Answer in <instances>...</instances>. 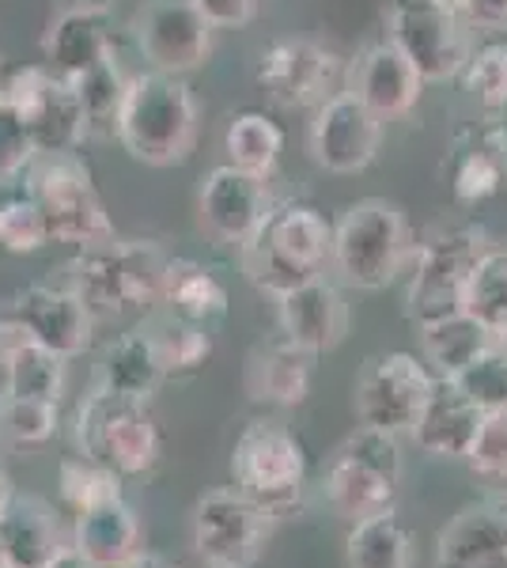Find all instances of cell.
<instances>
[{
  "label": "cell",
  "mask_w": 507,
  "mask_h": 568,
  "mask_svg": "<svg viewBox=\"0 0 507 568\" xmlns=\"http://www.w3.org/2000/svg\"><path fill=\"white\" fill-rule=\"evenodd\" d=\"M114 133L136 163L168 168L186 160L197 141V103L182 77L141 72L125 84Z\"/></svg>",
  "instance_id": "1"
},
{
  "label": "cell",
  "mask_w": 507,
  "mask_h": 568,
  "mask_svg": "<svg viewBox=\"0 0 507 568\" xmlns=\"http://www.w3.org/2000/svg\"><path fill=\"white\" fill-rule=\"evenodd\" d=\"M168 254L144 240H110L84 246L72 262L69 288L84 300L99 318H118L129 311H152L163 300L168 281Z\"/></svg>",
  "instance_id": "2"
},
{
  "label": "cell",
  "mask_w": 507,
  "mask_h": 568,
  "mask_svg": "<svg viewBox=\"0 0 507 568\" xmlns=\"http://www.w3.org/2000/svg\"><path fill=\"white\" fill-rule=\"evenodd\" d=\"M334 227L311 205H281L265 216V224L239 246L243 273L257 292L281 300L284 292L300 288L303 281L318 277L329 262Z\"/></svg>",
  "instance_id": "3"
},
{
  "label": "cell",
  "mask_w": 507,
  "mask_h": 568,
  "mask_svg": "<svg viewBox=\"0 0 507 568\" xmlns=\"http://www.w3.org/2000/svg\"><path fill=\"white\" fill-rule=\"evenodd\" d=\"M402 436L359 425L322 470V500L345 524L394 511L402 489Z\"/></svg>",
  "instance_id": "4"
},
{
  "label": "cell",
  "mask_w": 507,
  "mask_h": 568,
  "mask_svg": "<svg viewBox=\"0 0 507 568\" xmlns=\"http://www.w3.org/2000/svg\"><path fill=\"white\" fill-rule=\"evenodd\" d=\"M409 258V227L405 213L386 197H364L348 205L334 224L329 265L345 284L379 292L402 273Z\"/></svg>",
  "instance_id": "5"
},
{
  "label": "cell",
  "mask_w": 507,
  "mask_h": 568,
  "mask_svg": "<svg viewBox=\"0 0 507 568\" xmlns=\"http://www.w3.org/2000/svg\"><path fill=\"white\" fill-rule=\"evenodd\" d=\"M77 447L84 459L103 463L122 478H136L160 463L163 436L149 402L118 398L95 387L77 409Z\"/></svg>",
  "instance_id": "6"
},
{
  "label": "cell",
  "mask_w": 507,
  "mask_h": 568,
  "mask_svg": "<svg viewBox=\"0 0 507 568\" xmlns=\"http://www.w3.org/2000/svg\"><path fill=\"white\" fill-rule=\"evenodd\" d=\"M232 485L246 493L273 516L296 508L307 485V452H303L300 436L288 425L273 417H254L243 433L235 436L232 459Z\"/></svg>",
  "instance_id": "7"
},
{
  "label": "cell",
  "mask_w": 507,
  "mask_h": 568,
  "mask_svg": "<svg viewBox=\"0 0 507 568\" xmlns=\"http://www.w3.org/2000/svg\"><path fill=\"white\" fill-rule=\"evenodd\" d=\"M485 246L488 235L474 224L444 232L420 246L409 288H405V315L413 326L439 323V318L458 315L466 307L469 273L485 254Z\"/></svg>",
  "instance_id": "8"
},
{
  "label": "cell",
  "mask_w": 507,
  "mask_h": 568,
  "mask_svg": "<svg viewBox=\"0 0 507 568\" xmlns=\"http://www.w3.org/2000/svg\"><path fill=\"white\" fill-rule=\"evenodd\" d=\"M276 516L235 485L209 489L193 504V549L205 568H251L265 554Z\"/></svg>",
  "instance_id": "9"
},
{
  "label": "cell",
  "mask_w": 507,
  "mask_h": 568,
  "mask_svg": "<svg viewBox=\"0 0 507 568\" xmlns=\"http://www.w3.org/2000/svg\"><path fill=\"white\" fill-rule=\"evenodd\" d=\"M0 95L16 106L42 155H69L91 133L77 84L69 77H58L50 65L16 69L0 84Z\"/></svg>",
  "instance_id": "10"
},
{
  "label": "cell",
  "mask_w": 507,
  "mask_h": 568,
  "mask_svg": "<svg viewBox=\"0 0 507 568\" xmlns=\"http://www.w3.org/2000/svg\"><path fill=\"white\" fill-rule=\"evenodd\" d=\"M436 387V372L413 353H379L359 368L353 409L364 428L409 436L424 402Z\"/></svg>",
  "instance_id": "11"
},
{
  "label": "cell",
  "mask_w": 507,
  "mask_h": 568,
  "mask_svg": "<svg viewBox=\"0 0 507 568\" xmlns=\"http://www.w3.org/2000/svg\"><path fill=\"white\" fill-rule=\"evenodd\" d=\"M31 197L39 201L53 243L72 246H99L118 240L103 201H99L91 175L72 155H50L31 175Z\"/></svg>",
  "instance_id": "12"
},
{
  "label": "cell",
  "mask_w": 507,
  "mask_h": 568,
  "mask_svg": "<svg viewBox=\"0 0 507 568\" xmlns=\"http://www.w3.org/2000/svg\"><path fill=\"white\" fill-rule=\"evenodd\" d=\"M386 31L424 84H439L466 69L469 61V23L436 0H391Z\"/></svg>",
  "instance_id": "13"
},
{
  "label": "cell",
  "mask_w": 507,
  "mask_h": 568,
  "mask_svg": "<svg viewBox=\"0 0 507 568\" xmlns=\"http://www.w3.org/2000/svg\"><path fill=\"white\" fill-rule=\"evenodd\" d=\"M136 45L155 72L186 77L212 50V23L193 0H149L136 16Z\"/></svg>",
  "instance_id": "14"
},
{
  "label": "cell",
  "mask_w": 507,
  "mask_h": 568,
  "mask_svg": "<svg viewBox=\"0 0 507 568\" xmlns=\"http://www.w3.org/2000/svg\"><path fill=\"white\" fill-rule=\"evenodd\" d=\"M383 118L372 114L353 91H334L326 103H318L311 122V155L318 168L334 175H356L379 155Z\"/></svg>",
  "instance_id": "15"
},
{
  "label": "cell",
  "mask_w": 507,
  "mask_h": 568,
  "mask_svg": "<svg viewBox=\"0 0 507 568\" xmlns=\"http://www.w3.org/2000/svg\"><path fill=\"white\" fill-rule=\"evenodd\" d=\"M8 323L64 361L88 353L95 337V315L84 307V300L72 288H53V284H27L23 292H16Z\"/></svg>",
  "instance_id": "16"
},
{
  "label": "cell",
  "mask_w": 507,
  "mask_h": 568,
  "mask_svg": "<svg viewBox=\"0 0 507 568\" xmlns=\"http://www.w3.org/2000/svg\"><path fill=\"white\" fill-rule=\"evenodd\" d=\"M273 213L270 194H265V179L246 175V171L232 168H212L197 194V216L201 227L216 243L243 246L257 227L265 224V216Z\"/></svg>",
  "instance_id": "17"
},
{
  "label": "cell",
  "mask_w": 507,
  "mask_h": 568,
  "mask_svg": "<svg viewBox=\"0 0 507 568\" xmlns=\"http://www.w3.org/2000/svg\"><path fill=\"white\" fill-rule=\"evenodd\" d=\"M337 58L318 42L307 39H281L265 45L257 58V84L276 106H318L326 103V91L334 84Z\"/></svg>",
  "instance_id": "18"
},
{
  "label": "cell",
  "mask_w": 507,
  "mask_h": 568,
  "mask_svg": "<svg viewBox=\"0 0 507 568\" xmlns=\"http://www.w3.org/2000/svg\"><path fill=\"white\" fill-rule=\"evenodd\" d=\"M72 546V527L34 493L16 489L0 508V554L8 568H50Z\"/></svg>",
  "instance_id": "19"
},
{
  "label": "cell",
  "mask_w": 507,
  "mask_h": 568,
  "mask_svg": "<svg viewBox=\"0 0 507 568\" xmlns=\"http://www.w3.org/2000/svg\"><path fill=\"white\" fill-rule=\"evenodd\" d=\"M276 323L292 345L307 349L311 356L334 353L348 334V304L334 281L318 277L303 281L300 288L284 292L276 300Z\"/></svg>",
  "instance_id": "20"
},
{
  "label": "cell",
  "mask_w": 507,
  "mask_h": 568,
  "mask_svg": "<svg viewBox=\"0 0 507 568\" xmlns=\"http://www.w3.org/2000/svg\"><path fill=\"white\" fill-rule=\"evenodd\" d=\"M424 77L413 69V61L394 45L391 39L367 45L364 53L348 65V88L372 114H379L383 122L391 118H405L413 106L420 103Z\"/></svg>",
  "instance_id": "21"
},
{
  "label": "cell",
  "mask_w": 507,
  "mask_h": 568,
  "mask_svg": "<svg viewBox=\"0 0 507 568\" xmlns=\"http://www.w3.org/2000/svg\"><path fill=\"white\" fill-rule=\"evenodd\" d=\"M481 414L485 409L458 387V379H439L436 375V387H432L409 436L432 459H466L477 439Z\"/></svg>",
  "instance_id": "22"
},
{
  "label": "cell",
  "mask_w": 507,
  "mask_h": 568,
  "mask_svg": "<svg viewBox=\"0 0 507 568\" xmlns=\"http://www.w3.org/2000/svg\"><path fill=\"white\" fill-rule=\"evenodd\" d=\"M507 554V500L481 497L450 516L436 538V568H477Z\"/></svg>",
  "instance_id": "23"
},
{
  "label": "cell",
  "mask_w": 507,
  "mask_h": 568,
  "mask_svg": "<svg viewBox=\"0 0 507 568\" xmlns=\"http://www.w3.org/2000/svg\"><path fill=\"white\" fill-rule=\"evenodd\" d=\"M311 379H315V356L288 337H276L270 345H257L246 361V390L254 402L273 409H296L307 402Z\"/></svg>",
  "instance_id": "24"
},
{
  "label": "cell",
  "mask_w": 507,
  "mask_h": 568,
  "mask_svg": "<svg viewBox=\"0 0 507 568\" xmlns=\"http://www.w3.org/2000/svg\"><path fill=\"white\" fill-rule=\"evenodd\" d=\"M72 549L95 568H122L144 549V530L133 504L114 500L72 519Z\"/></svg>",
  "instance_id": "25"
},
{
  "label": "cell",
  "mask_w": 507,
  "mask_h": 568,
  "mask_svg": "<svg viewBox=\"0 0 507 568\" xmlns=\"http://www.w3.org/2000/svg\"><path fill=\"white\" fill-rule=\"evenodd\" d=\"M45 65H50L58 77L80 80L84 72H91L95 65H103L110 58V34L107 23L95 8H64L58 20L50 23L42 42Z\"/></svg>",
  "instance_id": "26"
},
{
  "label": "cell",
  "mask_w": 507,
  "mask_h": 568,
  "mask_svg": "<svg viewBox=\"0 0 507 568\" xmlns=\"http://www.w3.org/2000/svg\"><path fill=\"white\" fill-rule=\"evenodd\" d=\"M0 364H4V394L61 402L64 379H69V361L58 353H50L39 342H31V337L20 334L12 323H4Z\"/></svg>",
  "instance_id": "27"
},
{
  "label": "cell",
  "mask_w": 507,
  "mask_h": 568,
  "mask_svg": "<svg viewBox=\"0 0 507 568\" xmlns=\"http://www.w3.org/2000/svg\"><path fill=\"white\" fill-rule=\"evenodd\" d=\"M168 379L155 361V349H152V337L144 326L129 329V334L118 337L114 345L103 353V364H99V383L110 394L118 398H133V402H149L160 383Z\"/></svg>",
  "instance_id": "28"
},
{
  "label": "cell",
  "mask_w": 507,
  "mask_h": 568,
  "mask_svg": "<svg viewBox=\"0 0 507 568\" xmlns=\"http://www.w3.org/2000/svg\"><path fill=\"white\" fill-rule=\"evenodd\" d=\"M417 334H420L424 364H432V372H436L439 379H455V375H463L469 364L488 349V345H496V337L488 334L477 318H469L466 311L439 318V323L417 326Z\"/></svg>",
  "instance_id": "29"
},
{
  "label": "cell",
  "mask_w": 507,
  "mask_h": 568,
  "mask_svg": "<svg viewBox=\"0 0 507 568\" xmlns=\"http://www.w3.org/2000/svg\"><path fill=\"white\" fill-rule=\"evenodd\" d=\"M345 565L348 568H413L417 565V546L413 535L394 511L348 524L345 538Z\"/></svg>",
  "instance_id": "30"
},
{
  "label": "cell",
  "mask_w": 507,
  "mask_h": 568,
  "mask_svg": "<svg viewBox=\"0 0 507 568\" xmlns=\"http://www.w3.org/2000/svg\"><path fill=\"white\" fill-rule=\"evenodd\" d=\"M163 311L190 323H212L227 311V288L220 284L201 262L190 258H171L168 262V281H163Z\"/></svg>",
  "instance_id": "31"
},
{
  "label": "cell",
  "mask_w": 507,
  "mask_h": 568,
  "mask_svg": "<svg viewBox=\"0 0 507 568\" xmlns=\"http://www.w3.org/2000/svg\"><path fill=\"white\" fill-rule=\"evenodd\" d=\"M466 315L477 318L496 342H507V246L488 243L466 284Z\"/></svg>",
  "instance_id": "32"
},
{
  "label": "cell",
  "mask_w": 507,
  "mask_h": 568,
  "mask_svg": "<svg viewBox=\"0 0 507 568\" xmlns=\"http://www.w3.org/2000/svg\"><path fill=\"white\" fill-rule=\"evenodd\" d=\"M281 149H284L281 125L270 122L265 114H257V110L235 114L224 130L227 163L239 171H246V175H257V179L270 175L276 168V160H281Z\"/></svg>",
  "instance_id": "33"
},
{
  "label": "cell",
  "mask_w": 507,
  "mask_h": 568,
  "mask_svg": "<svg viewBox=\"0 0 507 568\" xmlns=\"http://www.w3.org/2000/svg\"><path fill=\"white\" fill-rule=\"evenodd\" d=\"M144 329H149L155 361H160L168 379L171 375L197 372L212 356V337L205 323H190V318H179V315H171V311H163L160 318L144 323Z\"/></svg>",
  "instance_id": "34"
},
{
  "label": "cell",
  "mask_w": 507,
  "mask_h": 568,
  "mask_svg": "<svg viewBox=\"0 0 507 568\" xmlns=\"http://www.w3.org/2000/svg\"><path fill=\"white\" fill-rule=\"evenodd\" d=\"M58 497L64 504L72 519L84 516V511H95L103 504H114V500H125V489H122V474L110 470V466L95 463V459H64L61 470H58Z\"/></svg>",
  "instance_id": "35"
},
{
  "label": "cell",
  "mask_w": 507,
  "mask_h": 568,
  "mask_svg": "<svg viewBox=\"0 0 507 568\" xmlns=\"http://www.w3.org/2000/svg\"><path fill=\"white\" fill-rule=\"evenodd\" d=\"M61 428L58 402L20 398V394H0V444L12 452L45 447Z\"/></svg>",
  "instance_id": "36"
},
{
  "label": "cell",
  "mask_w": 507,
  "mask_h": 568,
  "mask_svg": "<svg viewBox=\"0 0 507 568\" xmlns=\"http://www.w3.org/2000/svg\"><path fill=\"white\" fill-rule=\"evenodd\" d=\"M50 240V224H45L39 201L8 197L0 205V251L4 254H39Z\"/></svg>",
  "instance_id": "37"
},
{
  "label": "cell",
  "mask_w": 507,
  "mask_h": 568,
  "mask_svg": "<svg viewBox=\"0 0 507 568\" xmlns=\"http://www.w3.org/2000/svg\"><path fill=\"white\" fill-rule=\"evenodd\" d=\"M72 84H77V91H80V103H84V110H88L91 130H95V125H110V130H114L118 106H122V95H125V84H129L114 65V53H110L103 65L84 72L80 80H72Z\"/></svg>",
  "instance_id": "38"
},
{
  "label": "cell",
  "mask_w": 507,
  "mask_h": 568,
  "mask_svg": "<svg viewBox=\"0 0 507 568\" xmlns=\"http://www.w3.org/2000/svg\"><path fill=\"white\" fill-rule=\"evenodd\" d=\"M466 91L488 110H507V42H488L477 53H469Z\"/></svg>",
  "instance_id": "39"
},
{
  "label": "cell",
  "mask_w": 507,
  "mask_h": 568,
  "mask_svg": "<svg viewBox=\"0 0 507 568\" xmlns=\"http://www.w3.org/2000/svg\"><path fill=\"white\" fill-rule=\"evenodd\" d=\"M455 379L485 414L488 409H507V342L488 345V349L477 356L463 375H455Z\"/></svg>",
  "instance_id": "40"
},
{
  "label": "cell",
  "mask_w": 507,
  "mask_h": 568,
  "mask_svg": "<svg viewBox=\"0 0 507 568\" xmlns=\"http://www.w3.org/2000/svg\"><path fill=\"white\" fill-rule=\"evenodd\" d=\"M469 470L485 481H507V409H488L466 455Z\"/></svg>",
  "instance_id": "41"
},
{
  "label": "cell",
  "mask_w": 507,
  "mask_h": 568,
  "mask_svg": "<svg viewBox=\"0 0 507 568\" xmlns=\"http://www.w3.org/2000/svg\"><path fill=\"white\" fill-rule=\"evenodd\" d=\"M500 179H504V168L500 160H493L488 152H466L455 168V197L463 205H477V201L493 197L500 190Z\"/></svg>",
  "instance_id": "42"
},
{
  "label": "cell",
  "mask_w": 507,
  "mask_h": 568,
  "mask_svg": "<svg viewBox=\"0 0 507 568\" xmlns=\"http://www.w3.org/2000/svg\"><path fill=\"white\" fill-rule=\"evenodd\" d=\"M34 155H39V149H34L23 118L16 114V106L8 103L4 95H0V182L20 175Z\"/></svg>",
  "instance_id": "43"
},
{
  "label": "cell",
  "mask_w": 507,
  "mask_h": 568,
  "mask_svg": "<svg viewBox=\"0 0 507 568\" xmlns=\"http://www.w3.org/2000/svg\"><path fill=\"white\" fill-rule=\"evenodd\" d=\"M212 27H243L254 20L257 0H193Z\"/></svg>",
  "instance_id": "44"
},
{
  "label": "cell",
  "mask_w": 507,
  "mask_h": 568,
  "mask_svg": "<svg viewBox=\"0 0 507 568\" xmlns=\"http://www.w3.org/2000/svg\"><path fill=\"white\" fill-rule=\"evenodd\" d=\"M463 20L469 31H507V0H469Z\"/></svg>",
  "instance_id": "45"
},
{
  "label": "cell",
  "mask_w": 507,
  "mask_h": 568,
  "mask_svg": "<svg viewBox=\"0 0 507 568\" xmlns=\"http://www.w3.org/2000/svg\"><path fill=\"white\" fill-rule=\"evenodd\" d=\"M122 568H179V565H171V561H163V557L149 554V549H141V554H136L133 561H125Z\"/></svg>",
  "instance_id": "46"
},
{
  "label": "cell",
  "mask_w": 507,
  "mask_h": 568,
  "mask_svg": "<svg viewBox=\"0 0 507 568\" xmlns=\"http://www.w3.org/2000/svg\"><path fill=\"white\" fill-rule=\"evenodd\" d=\"M50 568H95V565H91V561H84V557H80L77 549L69 546V549H64V554H61L58 561H53Z\"/></svg>",
  "instance_id": "47"
},
{
  "label": "cell",
  "mask_w": 507,
  "mask_h": 568,
  "mask_svg": "<svg viewBox=\"0 0 507 568\" xmlns=\"http://www.w3.org/2000/svg\"><path fill=\"white\" fill-rule=\"evenodd\" d=\"M12 493H16V485H12V478H8V470H4V466H0V508H4V504H8V497H12Z\"/></svg>",
  "instance_id": "48"
},
{
  "label": "cell",
  "mask_w": 507,
  "mask_h": 568,
  "mask_svg": "<svg viewBox=\"0 0 507 568\" xmlns=\"http://www.w3.org/2000/svg\"><path fill=\"white\" fill-rule=\"evenodd\" d=\"M436 4H444V8H450V12H458V16H466L469 0H436Z\"/></svg>",
  "instance_id": "49"
},
{
  "label": "cell",
  "mask_w": 507,
  "mask_h": 568,
  "mask_svg": "<svg viewBox=\"0 0 507 568\" xmlns=\"http://www.w3.org/2000/svg\"><path fill=\"white\" fill-rule=\"evenodd\" d=\"M477 568H507V554H496V557H488V561H481Z\"/></svg>",
  "instance_id": "50"
},
{
  "label": "cell",
  "mask_w": 507,
  "mask_h": 568,
  "mask_svg": "<svg viewBox=\"0 0 507 568\" xmlns=\"http://www.w3.org/2000/svg\"><path fill=\"white\" fill-rule=\"evenodd\" d=\"M0 568H8V565H4V554H0Z\"/></svg>",
  "instance_id": "51"
}]
</instances>
